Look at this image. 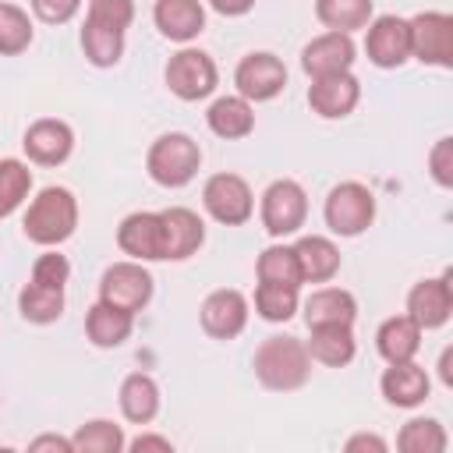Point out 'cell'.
Returning <instances> with one entry per match:
<instances>
[{
	"mask_svg": "<svg viewBox=\"0 0 453 453\" xmlns=\"http://www.w3.org/2000/svg\"><path fill=\"white\" fill-rule=\"evenodd\" d=\"M255 379L273 389V393H294L308 382L311 375V357H308V347L297 340V336H269L258 343L255 350Z\"/></svg>",
	"mask_w": 453,
	"mask_h": 453,
	"instance_id": "obj_1",
	"label": "cell"
},
{
	"mask_svg": "<svg viewBox=\"0 0 453 453\" xmlns=\"http://www.w3.org/2000/svg\"><path fill=\"white\" fill-rule=\"evenodd\" d=\"M74 226H78V202H74V195H71L67 188H57V184L42 188V191L28 202L25 219H21L25 237H28L32 244H39V248H57V244H64V241L74 234Z\"/></svg>",
	"mask_w": 453,
	"mask_h": 453,
	"instance_id": "obj_2",
	"label": "cell"
},
{
	"mask_svg": "<svg viewBox=\"0 0 453 453\" xmlns=\"http://www.w3.org/2000/svg\"><path fill=\"white\" fill-rule=\"evenodd\" d=\"M202 166V149L191 134L184 131H170V134H159L152 145H149V156H145V170L156 184L163 188H184L195 180Z\"/></svg>",
	"mask_w": 453,
	"mask_h": 453,
	"instance_id": "obj_3",
	"label": "cell"
},
{
	"mask_svg": "<svg viewBox=\"0 0 453 453\" xmlns=\"http://www.w3.org/2000/svg\"><path fill=\"white\" fill-rule=\"evenodd\" d=\"M322 216H326V226H329L333 234H340V237H357V234H365V230L372 226V219H375V195H372L365 184H357V180H343V184H336V188L326 195Z\"/></svg>",
	"mask_w": 453,
	"mask_h": 453,
	"instance_id": "obj_4",
	"label": "cell"
},
{
	"mask_svg": "<svg viewBox=\"0 0 453 453\" xmlns=\"http://www.w3.org/2000/svg\"><path fill=\"white\" fill-rule=\"evenodd\" d=\"M262 226L269 237H290L304 226L308 219V195L297 180H273L262 191V205H258Z\"/></svg>",
	"mask_w": 453,
	"mask_h": 453,
	"instance_id": "obj_5",
	"label": "cell"
},
{
	"mask_svg": "<svg viewBox=\"0 0 453 453\" xmlns=\"http://www.w3.org/2000/svg\"><path fill=\"white\" fill-rule=\"evenodd\" d=\"M163 78H166V88H170L177 99L198 103V99L212 96V88H216V81H219V71H216V64H212L209 53L184 46V50H177V53L166 60Z\"/></svg>",
	"mask_w": 453,
	"mask_h": 453,
	"instance_id": "obj_6",
	"label": "cell"
},
{
	"mask_svg": "<svg viewBox=\"0 0 453 453\" xmlns=\"http://www.w3.org/2000/svg\"><path fill=\"white\" fill-rule=\"evenodd\" d=\"M411 57L432 67H453V18L446 11H421L407 18Z\"/></svg>",
	"mask_w": 453,
	"mask_h": 453,
	"instance_id": "obj_7",
	"label": "cell"
},
{
	"mask_svg": "<svg viewBox=\"0 0 453 453\" xmlns=\"http://www.w3.org/2000/svg\"><path fill=\"white\" fill-rule=\"evenodd\" d=\"M202 205H205V212L216 223L241 226L255 212V195H251L244 177H237V173H212L205 180V188H202Z\"/></svg>",
	"mask_w": 453,
	"mask_h": 453,
	"instance_id": "obj_8",
	"label": "cell"
},
{
	"mask_svg": "<svg viewBox=\"0 0 453 453\" xmlns=\"http://www.w3.org/2000/svg\"><path fill=\"white\" fill-rule=\"evenodd\" d=\"M99 301L120 311H142L152 301V273L142 262H113L99 280Z\"/></svg>",
	"mask_w": 453,
	"mask_h": 453,
	"instance_id": "obj_9",
	"label": "cell"
},
{
	"mask_svg": "<svg viewBox=\"0 0 453 453\" xmlns=\"http://www.w3.org/2000/svg\"><path fill=\"white\" fill-rule=\"evenodd\" d=\"M365 53L375 67L393 71L403 67L411 60V32H407V18L396 14H379L365 25Z\"/></svg>",
	"mask_w": 453,
	"mask_h": 453,
	"instance_id": "obj_10",
	"label": "cell"
},
{
	"mask_svg": "<svg viewBox=\"0 0 453 453\" xmlns=\"http://www.w3.org/2000/svg\"><path fill=\"white\" fill-rule=\"evenodd\" d=\"M234 85H237V96H244L248 103H269L283 92L287 85V67L276 53H248L237 71H234Z\"/></svg>",
	"mask_w": 453,
	"mask_h": 453,
	"instance_id": "obj_11",
	"label": "cell"
},
{
	"mask_svg": "<svg viewBox=\"0 0 453 453\" xmlns=\"http://www.w3.org/2000/svg\"><path fill=\"white\" fill-rule=\"evenodd\" d=\"M117 244L134 262H163L166 258V234L159 212H131L117 226Z\"/></svg>",
	"mask_w": 453,
	"mask_h": 453,
	"instance_id": "obj_12",
	"label": "cell"
},
{
	"mask_svg": "<svg viewBox=\"0 0 453 453\" xmlns=\"http://www.w3.org/2000/svg\"><path fill=\"white\" fill-rule=\"evenodd\" d=\"M198 319H202V329L212 336V340H234L244 333L248 326V297L241 290H212L202 308H198Z\"/></svg>",
	"mask_w": 453,
	"mask_h": 453,
	"instance_id": "obj_13",
	"label": "cell"
},
{
	"mask_svg": "<svg viewBox=\"0 0 453 453\" xmlns=\"http://www.w3.org/2000/svg\"><path fill=\"white\" fill-rule=\"evenodd\" d=\"M354 39L347 32H322L301 50V67L308 78H329L354 67Z\"/></svg>",
	"mask_w": 453,
	"mask_h": 453,
	"instance_id": "obj_14",
	"label": "cell"
},
{
	"mask_svg": "<svg viewBox=\"0 0 453 453\" xmlns=\"http://www.w3.org/2000/svg\"><path fill=\"white\" fill-rule=\"evenodd\" d=\"M21 145L35 166H60L74 149V131L57 117H39L35 124H28Z\"/></svg>",
	"mask_w": 453,
	"mask_h": 453,
	"instance_id": "obj_15",
	"label": "cell"
},
{
	"mask_svg": "<svg viewBox=\"0 0 453 453\" xmlns=\"http://www.w3.org/2000/svg\"><path fill=\"white\" fill-rule=\"evenodd\" d=\"M357 99H361V81L350 71L329 74V78H311L308 106H311V113H319L326 120H340V117L354 113Z\"/></svg>",
	"mask_w": 453,
	"mask_h": 453,
	"instance_id": "obj_16",
	"label": "cell"
},
{
	"mask_svg": "<svg viewBox=\"0 0 453 453\" xmlns=\"http://www.w3.org/2000/svg\"><path fill=\"white\" fill-rule=\"evenodd\" d=\"M407 315L421 326V329H439L449 322L453 315V290H449V273L435 276V280H421L411 287L407 294Z\"/></svg>",
	"mask_w": 453,
	"mask_h": 453,
	"instance_id": "obj_17",
	"label": "cell"
},
{
	"mask_svg": "<svg viewBox=\"0 0 453 453\" xmlns=\"http://www.w3.org/2000/svg\"><path fill=\"white\" fill-rule=\"evenodd\" d=\"M152 21L170 42H191L205 28V7L202 0H156Z\"/></svg>",
	"mask_w": 453,
	"mask_h": 453,
	"instance_id": "obj_18",
	"label": "cell"
},
{
	"mask_svg": "<svg viewBox=\"0 0 453 453\" xmlns=\"http://www.w3.org/2000/svg\"><path fill=\"white\" fill-rule=\"evenodd\" d=\"M159 216H163V234H166V258L170 262L191 258L205 241V223L198 219V212L173 205V209H163Z\"/></svg>",
	"mask_w": 453,
	"mask_h": 453,
	"instance_id": "obj_19",
	"label": "cell"
},
{
	"mask_svg": "<svg viewBox=\"0 0 453 453\" xmlns=\"http://www.w3.org/2000/svg\"><path fill=\"white\" fill-rule=\"evenodd\" d=\"M382 396H386V403H393V407H418V403H425L428 400V389H432V382H428V372L421 368V365H414V361H396V365H389L386 372H382Z\"/></svg>",
	"mask_w": 453,
	"mask_h": 453,
	"instance_id": "obj_20",
	"label": "cell"
},
{
	"mask_svg": "<svg viewBox=\"0 0 453 453\" xmlns=\"http://www.w3.org/2000/svg\"><path fill=\"white\" fill-rule=\"evenodd\" d=\"M294 258L301 269V283H329L340 273V248L319 234L301 237L294 244Z\"/></svg>",
	"mask_w": 453,
	"mask_h": 453,
	"instance_id": "obj_21",
	"label": "cell"
},
{
	"mask_svg": "<svg viewBox=\"0 0 453 453\" xmlns=\"http://www.w3.org/2000/svg\"><path fill=\"white\" fill-rule=\"evenodd\" d=\"M357 301L343 287H319L304 301V322L308 326H354Z\"/></svg>",
	"mask_w": 453,
	"mask_h": 453,
	"instance_id": "obj_22",
	"label": "cell"
},
{
	"mask_svg": "<svg viewBox=\"0 0 453 453\" xmlns=\"http://www.w3.org/2000/svg\"><path fill=\"white\" fill-rule=\"evenodd\" d=\"M421 326L411 319V315H393L379 326L375 333V350L382 354L386 365H396V361H414V354L421 350Z\"/></svg>",
	"mask_w": 453,
	"mask_h": 453,
	"instance_id": "obj_23",
	"label": "cell"
},
{
	"mask_svg": "<svg viewBox=\"0 0 453 453\" xmlns=\"http://www.w3.org/2000/svg\"><path fill=\"white\" fill-rule=\"evenodd\" d=\"M205 124L216 138H226V142H237V138H248L255 131V110L244 96H219L209 113H205Z\"/></svg>",
	"mask_w": 453,
	"mask_h": 453,
	"instance_id": "obj_24",
	"label": "cell"
},
{
	"mask_svg": "<svg viewBox=\"0 0 453 453\" xmlns=\"http://www.w3.org/2000/svg\"><path fill=\"white\" fill-rule=\"evenodd\" d=\"M308 329H311V340L304 347H308L311 361H319L326 368H343L354 361L357 343H354L350 326H308Z\"/></svg>",
	"mask_w": 453,
	"mask_h": 453,
	"instance_id": "obj_25",
	"label": "cell"
},
{
	"mask_svg": "<svg viewBox=\"0 0 453 453\" xmlns=\"http://www.w3.org/2000/svg\"><path fill=\"white\" fill-rule=\"evenodd\" d=\"M131 329H134V315L131 311H120V308L106 304V301H96L88 308V315H85V336L96 347H103V350L120 347L131 336Z\"/></svg>",
	"mask_w": 453,
	"mask_h": 453,
	"instance_id": "obj_26",
	"label": "cell"
},
{
	"mask_svg": "<svg viewBox=\"0 0 453 453\" xmlns=\"http://www.w3.org/2000/svg\"><path fill=\"white\" fill-rule=\"evenodd\" d=\"M120 414L131 425H149L159 414V386L145 372H131L120 382Z\"/></svg>",
	"mask_w": 453,
	"mask_h": 453,
	"instance_id": "obj_27",
	"label": "cell"
},
{
	"mask_svg": "<svg viewBox=\"0 0 453 453\" xmlns=\"http://www.w3.org/2000/svg\"><path fill=\"white\" fill-rule=\"evenodd\" d=\"M18 311L32 326H50L64 315V290L60 287H42V283H25L18 294Z\"/></svg>",
	"mask_w": 453,
	"mask_h": 453,
	"instance_id": "obj_28",
	"label": "cell"
},
{
	"mask_svg": "<svg viewBox=\"0 0 453 453\" xmlns=\"http://www.w3.org/2000/svg\"><path fill=\"white\" fill-rule=\"evenodd\" d=\"M81 50H85L88 64H96V67H113V64L124 57V32H120V28H110V25H103V21L85 18V25H81Z\"/></svg>",
	"mask_w": 453,
	"mask_h": 453,
	"instance_id": "obj_29",
	"label": "cell"
},
{
	"mask_svg": "<svg viewBox=\"0 0 453 453\" xmlns=\"http://www.w3.org/2000/svg\"><path fill=\"white\" fill-rule=\"evenodd\" d=\"M375 4L372 0H315V18L329 32H357L372 21Z\"/></svg>",
	"mask_w": 453,
	"mask_h": 453,
	"instance_id": "obj_30",
	"label": "cell"
},
{
	"mask_svg": "<svg viewBox=\"0 0 453 453\" xmlns=\"http://www.w3.org/2000/svg\"><path fill=\"white\" fill-rule=\"evenodd\" d=\"M74 442V453H120L127 446L124 439V428L106 421V418H96V421H85L78 425V432L71 435Z\"/></svg>",
	"mask_w": 453,
	"mask_h": 453,
	"instance_id": "obj_31",
	"label": "cell"
},
{
	"mask_svg": "<svg viewBox=\"0 0 453 453\" xmlns=\"http://www.w3.org/2000/svg\"><path fill=\"white\" fill-rule=\"evenodd\" d=\"M255 273L262 283H283V287H301V269H297V258H294V248L287 244H269L258 262H255Z\"/></svg>",
	"mask_w": 453,
	"mask_h": 453,
	"instance_id": "obj_32",
	"label": "cell"
},
{
	"mask_svg": "<svg viewBox=\"0 0 453 453\" xmlns=\"http://www.w3.org/2000/svg\"><path fill=\"white\" fill-rule=\"evenodd\" d=\"M446 442V428L435 418H411L396 435V446L403 453H442Z\"/></svg>",
	"mask_w": 453,
	"mask_h": 453,
	"instance_id": "obj_33",
	"label": "cell"
},
{
	"mask_svg": "<svg viewBox=\"0 0 453 453\" xmlns=\"http://www.w3.org/2000/svg\"><path fill=\"white\" fill-rule=\"evenodd\" d=\"M32 46V18L18 4H0V57H18Z\"/></svg>",
	"mask_w": 453,
	"mask_h": 453,
	"instance_id": "obj_34",
	"label": "cell"
},
{
	"mask_svg": "<svg viewBox=\"0 0 453 453\" xmlns=\"http://www.w3.org/2000/svg\"><path fill=\"white\" fill-rule=\"evenodd\" d=\"M32 191V170L21 159H0V219L11 216Z\"/></svg>",
	"mask_w": 453,
	"mask_h": 453,
	"instance_id": "obj_35",
	"label": "cell"
},
{
	"mask_svg": "<svg viewBox=\"0 0 453 453\" xmlns=\"http://www.w3.org/2000/svg\"><path fill=\"white\" fill-rule=\"evenodd\" d=\"M255 311L265 322H287L297 311V287H283V283H262L255 287Z\"/></svg>",
	"mask_w": 453,
	"mask_h": 453,
	"instance_id": "obj_36",
	"label": "cell"
},
{
	"mask_svg": "<svg viewBox=\"0 0 453 453\" xmlns=\"http://www.w3.org/2000/svg\"><path fill=\"white\" fill-rule=\"evenodd\" d=\"M71 280V262L60 255V251H42L35 262H32V283H42V287H60Z\"/></svg>",
	"mask_w": 453,
	"mask_h": 453,
	"instance_id": "obj_37",
	"label": "cell"
},
{
	"mask_svg": "<svg viewBox=\"0 0 453 453\" xmlns=\"http://www.w3.org/2000/svg\"><path fill=\"white\" fill-rule=\"evenodd\" d=\"M92 21H103L110 28H127L134 21V0H88V14Z\"/></svg>",
	"mask_w": 453,
	"mask_h": 453,
	"instance_id": "obj_38",
	"label": "cell"
},
{
	"mask_svg": "<svg viewBox=\"0 0 453 453\" xmlns=\"http://www.w3.org/2000/svg\"><path fill=\"white\" fill-rule=\"evenodd\" d=\"M428 170L439 188H453V138H439L428 152Z\"/></svg>",
	"mask_w": 453,
	"mask_h": 453,
	"instance_id": "obj_39",
	"label": "cell"
},
{
	"mask_svg": "<svg viewBox=\"0 0 453 453\" xmlns=\"http://www.w3.org/2000/svg\"><path fill=\"white\" fill-rule=\"evenodd\" d=\"M78 7H81V0H32L35 18L46 25H67L78 14Z\"/></svg>",
	"mask_w": 453,
	"mask_h": 453,
	"instance_id": "obj_40",
	"label": "cell"
},
{
	"mask_svg": "<svg viewBox=\"0 0 453 453\" xmlns=\"http://www.w3.org/2000/svg\"><path fill=\"white\" fill-rule=\"evenodd\" d=\"M343 449L347 453H386V439H379L372 432H357V435H350L343 442Z\"/></svg>",
	"mask_w": 453,
	"mask_h": 453,
	"instance_id": "obj_41",
	"label": "cell"
},
{
	"mask_svg": "<svg viewBox=\"0 0 453 453\" xmlns=\"http://www.w3.org/2000/svg\"><path fill=\"white\" fill-rule=\"evenodd\" d=\"M131 453H173V442L166 435H138L127 442Z\"/></svg>",
	"mask_w": 453,
	"mask_h": 453,
	"instance_id": "obj_42",
	"label": "cell"
},
{
	"mask_svg": "<svg viewBox=\"0 0 453 453\" xmlns=\"http://www.w3.org/2000/svg\"><path fill=\"white\" fill-rule=\"evenodd\" d=\"M28 449H32V453H42V449L74 453V442H71V439H64V435H39V439H32V442H28Z\"/></svg>",
	"mask_w": 453,
	"mask_h": 453,
	"instance_id": "obj_43",
	"label": "cell"
},
{
	"mask_svg": "<svg viewBox=\"0 0 453 453\" xmlns=\"http://www.w3.org/2000/svg\"><path fill=\"white\" fill-rule=\"evenodd\" d=\"M209 7L216 14H223V18H241V14H248L255 7V0H209Z\"/></svg>",
	"mask_w": 453,
	"mask_h": 453,
	"instance_id": "obj_44",
	"label": "cell"
},
{
	"mask_svg": "<svg viewBox=\"0 0 453 453\" xmlns=\"http://www.w3.org/2000/svg\"><path fill=\"white\" fill-rule=\"evenodd\" d=\"M449 361H453V347H446V350H442V357H439V375H442V382H446V386H453V375H449Z\"/></svg>",
	"mask_w": 453,
	"mask_h": 453,
	"instance_id": "obj_45",
	"label": "cell"
}]
</instances>
